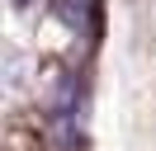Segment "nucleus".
<instances>
[{
    "label": "nucleus",
    "instance_id": "nucleus-1",
    "mask_svg": "<svg viewBox=\"0 0 156 151\" xmlns=\"http://www.w3.org/2000/svg\"><path fill=\"white\" fill-rule=\"evenodd\" d=\"M52 5H57V14L66 19L71 28H80V24L90 19V0H52Z\"/></svg>",
    "mask_w": 156,
    "mask_h": 151
}]
</instances>
